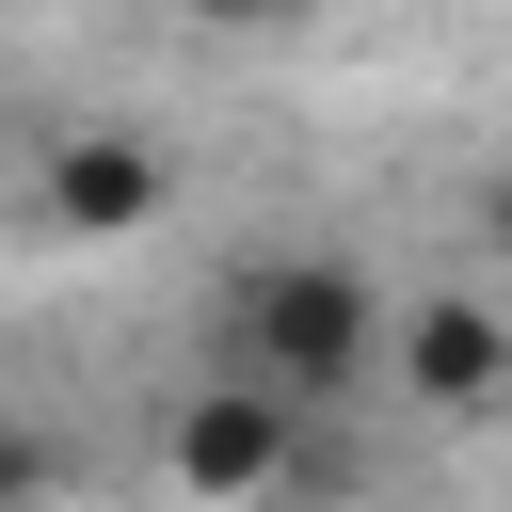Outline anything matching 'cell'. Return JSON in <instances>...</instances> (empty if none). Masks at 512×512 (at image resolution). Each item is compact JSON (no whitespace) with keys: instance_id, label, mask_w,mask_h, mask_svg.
<instances>
[{"instance_id":"obj_1","label":"cell","mask_w":512,"mask_h":512,"mask_svg":"<svg viewBox=\"0 0 512 512\" xmlns=\"http://www.w3.org/2000/svg\"><path fill=\"white\" fill-rule=\"evenodd\" d=\"M224 336H240L256 384H288V400L320 416V400H352V384L384 368V288H368L352 256L288 240V256H256V272L224 288Z\"/></svg>"},{"instance_id":"obj_6","label":"cell","mask_w":512,"mask_h":512,"mask_svg":"<svg viewBox=\"0 0 512 512\" xmlns=\"http://www.w3.org/2000/svg\"><path fill=\"white\" fill-rule=\"evenodd\" d=\"M160 16H192V32H272V16H304V0H160Z\"/></svg>"},{"instance_id":"obj_3","label":"cell","mask_w":512,"mask_h":512,"mask_svg":"<svg viewBox=\"0 0 512 512\" xmlns=\"http://www.w3.org/2000/svg\"><path fill=\"white\" fill-rule=\"evenodd\" d=\"M384 384H400L416 416H512V304L416 288V304L384 320Z\"/></svg>"},{"instance_id":"obj_2","label":"cell","mask_w":512,"mask_h":512,"mask_svg":"<svg viewBox=\"0 0 512 512\" xmlns=\"http://www.w3.org/2000/svg\"><path fill=\"white\" fill-rule=\"evenodd\" d=\"M160 464H176V496H192V512H256V496H288V480H304V400H288V384H256V368L224 352V368L176 400V448H160Z\"/></svg>"},{"instance_id":"obj_4","label":"cell","mask_w":512,"mask_h":512,"mask_svg":"<svg viewBox=\"0 0 512 512\" xmlns=\"http://www.w3.org/2000/svg\"><path fill=\"white\" fill-rule=\"evenodd\" d=\"M32 208H48L64 240H144V224L176 208V160H160L144 128L80 112V128H48V160H32Z\"/></svg>"},{"instance_id":"obj_7","label":"cell","mask_w":512,"mask_h":512,"mask_svg":"<svg viewBox=\"0 0 512 512\" xmlns=\"http://www.w3.org/2000/svg\"><path fill=\"white\" fill-rule=\"evenodd\" d=\"M480 240H496V256H512V160H496V176H480Z\"/></svg>"},{"instance_id":"obj_5","label":"cell","mask_w":512,"mask_h":512,"mask_svg":"<svg viewBox=\"0 0 512 512\" xmlns=\"http://www.w3.org/2000/svg\"><path fill=\"white\" fill-rule=\"evenodd\" d=\"M48 496H64V448L32 416H0V512H48Z\"/></svg>"}]
</instances>
